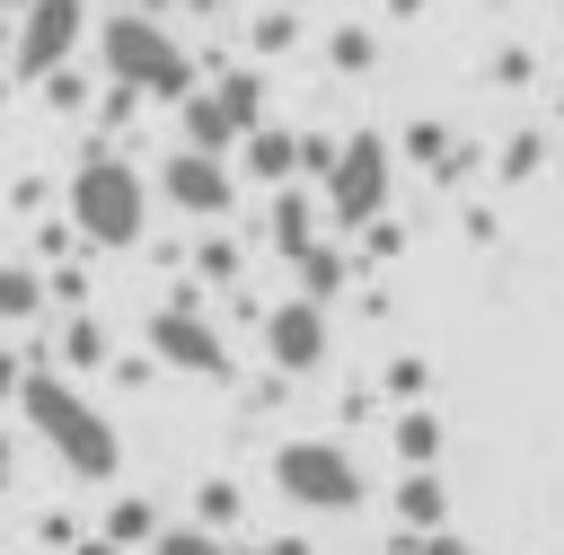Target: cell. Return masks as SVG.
I'll use <instances>...</instances> for the list:
<instances>
[{
  "mask_svg": "<svg viewBox=\"0 0 564 555\" xmlns=\"http://www.w3.org/2000/svg\"><path fill=\"white\" fill-rule=\"evenodd\" d=\"M176 132H185V150H212V159H229V150H238V132H229V115L212 106V88H194V97L176 106Z\"/></svg>",
  "mask_w": 564,
  "mask_h": 555,
  "instance_id": "cell-13",
  "label": "cell"
},
{
  "mask_svg": "<svg viewBox=\"0 0 564 555\" xmlns=\"http://www.w3.org/2000/svg\"><path fill=\"white\" fill-rule=\"evenodd\" d=\"M405 150H414V159H432V167H449V132H441V123H414V132H405Z\"/></svg>",
  "mask_w": 564,
  "mask_h": 555,
  "instance_id": "cell-26",
  "label": "cell"
},
{
  "mask_svg": "<svg viewBox=\"0 0 564 555\" xmlns=\"http://www.w3.org/2000/svg\"><path fill=\"white\" fill-rule=\"evenodd\" d=\"M18 405H26V423L44 432V449H53L70 476L106 485V476L123 467V440H115V423H106V414H97V405H88V396L62 379V370H26V396H18Z\"/></svg>",
  "mask_w": 564,
  "mask_h": 555,
  "instance_id": "cell-1",
  "label": "cell"
},
{
  "mask_svg": "<svg viewBox=\"0 0 564 555\" xmlns=\"http://www.w3.org/2000/svg\"><path fill=\"white\" fill-rule=\"evenodd\" d=\"M0 9H9V0H0ZM18 9H26V0H18Z\"/></svg>",
  "mask_w": 564,
  "mask_h": 555,
  "instance_id": "cell-41",
  "label": "cell"
},
{
  "mask_svg": "<svg viewBox=\"0 0 564 555\" xmlns=\"http://www.w3.org/2000/svg\"><path fill=\"white\" fill-rule=\"evenodd\" d=\"M494 79H502V88H520V79H529V53H520V44H502V53H494Z\"/></svg>",
  "mask_w": 564,
  "mask_h": 555,
  "instance_id": "cell-29",
  "label": "cell"
},
{
  "mask_svg": "<svg viewBox=\"0 0 564 555\" xmlns=\"http://www.w3.org/2000/svg\"><path fill=\"white\" fill-rule=\"evenodd\" d=\"M0 53H18V26H9V18H0Z\"/></svg>",
  "mask_w": 564,
  "mask_h": 555,
  "instance_id": "cell-35",
  "label": "cell"
},
{
  "mask_svg": "<svg viewBox=\"0 0 564 555\" xmlns=\"http://www.w3.org/2000/svg\"><path fill=\"white\" fill-rule=\"evenodd\" d=\"M388 511H397L414 537H441V520H449V485H441V467H423V476H397Z\"/></svg>",
  "mask_w": 564,
  "mask_h": 555,
  "instance_id": "cell-10",
  "label": "cell"
},
{
  "mask_svg": "<svg viewBox=\"0 0 564 555\" xmlns=\"http://www.w3.org/2000/svg\"><path fill=\"white\" fill-rule=\"evenodd\" d=\"M538 159H546V150H538V132H511V141H502V176H511V185H520V176H538Z\"/></svg>",
  "mask_w": 564,
  "mask_h": 555,
  "instance_id": "cell-25",
  "label": "cell"
},
{
  "mask_svg": "<svg viewBox=\"0 0 564 555\" xmlns=\"http://www.w3.org/2000/svg\"><path fill=\"white\" fill-rule=\"evenodd\" d=\"M203 273H212V282H238V247L212 238V247H203Z\"/></svg>",
  "mask_w": 564,
  "mask_h": 555,
  "instance_id": "cell-28",
  "label": "cell"
},
{
  "mask_svg": "<svg viewBox=\"0 0 564 555\" xmlns=\"http://www.w3.org/2000/svg\"><path fill=\"white\" fill-rule=\"evenodd\" d=\"M212 106H220V115H229V132H238V141H247V132H264V79H256V70H247V62H238V70H220V79H212Z\"/></svg>",
  "mask_w": 564,
  "mask_h": 555,
  "instance_id": "cell-12",
  "label": "cell"
},
{
  "mask_svg": "<svg viewBox=\"0 0 564 555\" xmlns=\"http://www.w3.org/2000/svg\"><path fill=\"white\" fill-rule=\"evenodd\" d=\"M79 35H88V0H26L18 9V70L26 79H53V70H70V53H79Z\"/></svg>",
  "mask_w": 564,
  "mask_h": 555,
  "instance_id": "cell-7",
  "label": "cell"
},
{
  "mask_svg": "<svg viewBox=\"0 0 564 555\" xmlns=\"http://www.w3.org/2000/svg\"><path fill=\"white\" fill-rule=\"evenodd\" d=\"M238 511H247V493H238L229 476H212V485L194 493V529H212V537H220V529H238Z\"/></svg>",
  "mask_w": 564,
  "mask_h": 555,
  "instance_id": "cell-19",
  "label": "cell"
},
{
  "mask_svg": "<svg viewBox=\"0 0 564 555\" xmlns=\"http://www.w3.org/2000/svg\"><path fill=\"white\" fill-rule=\"evenodd\" d=\"M388 176H397V150H388V132H352V141L335 150L326 185H317L326 220H344V229H370V220L388 211Z\"/></svg>",
  "mask_w": 564,
  "mask_h": 555,
  "instance_id": "cell-5",
  "label": "cell"
},
{
  "mask_svg": "<svg viewBox=\"0 0 564 555\" xmlns=\"http://www.w3.org/2000/svg\"><path fill=\"white\" fill-rule=\"evenodd\" d=\"M159 194H167L185 220H220V211L238 203V167L212 159V150H167V159H159Z\"/></svg>",
  "mask_w": 564,
  "mask_h": 555,
  "instance_id": "cell-8",
  "label": "cell"
},
{
  "mask_svg": "<svg viewBox=\"0 0 564 555\" xmlns=\"http://www.w3.org/2000/svg\"><path fill=\"white\" fill-rule=\"evenodd\" d=\"M326 344H335V326H326V308L317 300H282V308H264V361L282 370V379H308L317 361H326Z\"/></svg>",
  "mask_w": 564,
  "mask_h": 555,
  "instance_id": "cell-9",
  "label": "cell"
},
{
  "mask_svg": "<svg viewBox=\"0 0 564 555\" xmlns=\"http://www.w3.org/2000/svg\"><path fill=\"white\" fill-rule=\"evenodd\" d=\"M44 291H53V282H44L35 264H0V317H9V326H26V317L44 308Z\"/></svg>",
  "mask_w": 564,
  "mask_h": 555,
  "instance_id": "cell-18",
  "label": "cell"
},
{
  "mask_svg": "<svg viewBox=\"0 0 564 555\" xmlns=\"http://www.w3.org/2000/svg\"><path fill=\"white\" fill-rule=\"evenodd\" d=\"M555 115H564V106H555Z\"/></svg>",
  "mask_w": 564,
  "mask_h": 555,
  "instance_id": "cell-42",
  "label": "cell"
},
{
  "mask_svg": "<svg viewBox=\"0 0 564 555\" xmlns=\"http://www.w3.org/2000/svg\"><path fill=\"white\" fill-rule=\"evenodd\" d=\"M150 555H229V546H220L212 529H194V520H185V529H167V537H159Z\"/></svg>",
  "mask_w": 564,
  "mask_h": 555,
  "instance_id": "cell-24",
  "label": "cell"
},
{
  "mask_svg": "<svg viewBox=\"0 0 564 555\" xmlns=\"http://www.w3.org/2000/svg\"><path fill=\"white\" fill-rule=\"evenodd\" d=\"M247 44H256V53H291V44H300V18H291V9H264V18L247 26Z\"/></svg>",
  "mask_w": 564,
  "mask_h": 555,
  "instance_id": "cell-22",
  "label": "cell"
},
{
  "mask_svg": "<svg viewBox=\"0 0 564 555\" xmlns=\"http://www.w3.org/2000/svg\"><path fill=\"white\" fill-rule=\"evenodd\" d=\"M0 106H9V70H0Z\"/></svg>",
  "mask_w": 564,
  "mask_h": 555,
  "instance_id": "cell-39",
  "label": "cell"
},
{
  "mask_svg": "<svg viewBox=\"0 0 564 555\" xmlns=\"http://www.w3.org/2000/svg\"><path fill=\"white\" fill-rule=\"evenodd\" d=\"M326 62H335V70H370V62H379V35H370V26H335V35H326Z\"/></svg>",
  "mask_w": 564,
  "mask_h": 555,
  "instance_id": "cell-20",
  "label": "cell"
},
{
  "mask_svg": "<svg viewBox=\"0 0 564 555\" xmlns=\"http://www.w3.org/2000/svg\"><path fill=\"white\" fill-rule=\"evenodd\" d=\"M150 361H167V370H185V379H220V370H229V344H220V326L194 308V291H176V300L150 308Z\"/></svg>",
  "mask_w": 564,
  "mask_h": 555,
  "instance_id": "cell-6",
  "label": "cell"
},
{
  "mask_svg": "<svg viewBox=\"0 0 564 555\" xmlns=\"http://www.w3.org/2000/svg\"><path fill=\"white\" fill-rule=\"evenodd\" d=\"M0 396H26V352H0Z\"/></svg>",
  "mask_w": 564,
  "mask_h": 555,
  "instance_id": "cell-31",
  "label": "cell"
},
{
  "mask_svg": "<svg viewBox=\"0 0 564 555\" xmlns=\"http://www.w3.org/2000/svg\"><path fill=\"white\" fill-rule=\"evenodd\" d=\"M388 449L405 458V476H423V467H441V414H423V405H405V414L388 423Z\"/></svg>",
  "mask_w": 564,
  "mask_h": 555,
  "instance_id": "cell-15",
  "label": "cell"
},
{
  "mask_svg": "<svg viewBox=\"0 0 564 555\" xmlns=\"http://www.w3.org/2000/svg\"><path fill=\"white\" fill-rule=\"evenodd\" d=\"M344 282H352V264H344V247H326V238H317V247L300 255V300H317V308H326V300H335Z\"/></svg>",
  "mask_w": 564,
  "mask_h": 555,
  "instance_id": "cell-17",
  "label": "cell"
},
{
  "mask_svg": "<svg viewBox=\"0 0 564 555\" xmlns=\"http://www.w3.org/2000/svg\"><path fill=\"white\" fill-rule=\"evenodd\" d=\"M388 388H397V396H405V405H414V396H423V388H432V370H423V361H388Z\"/></svg>",
  "mask_w": 564,
  "mask_h": 555,
  "instance_id": "cell-27",
  "label": "cell"
},
{
  "mask_svg": "<svg viewBox=\"0 0 564 555\" xmlns=\"http://www.w3.org/2000/svg\"><path fill=\"white\" fill-rule=\"evenodd\" d=\"M273 493H282V502H300V511H352V502H361V467H352V449H344V440L300 432V440H282V449H273Z\"/></svg>",
  "mask_w": 564,
  "mask_h": 555,
  "instance_id": "cell-4",
  "label": "cell"
},
{
  "mask_svg": "<svg viewBox=\"0 0 564 555\" xmlns=\"http://www.w3.org/2000/svg\"><path fill=\"white\" fill-rule=\"evenodd\" d=\"M388 9H397V18H414V9H423V0H388Z\"/></svg>",
  "mask_w": 564,
  "mask_h": 555,
  "instance_id": "cell-38",
  "label": "cell"
},
{
  "mask_svg": "<svg viewBox=\"0 0 564 555\" xmlns=\"http://www.w3.org/2000/svg\"><path fill=\"white\" fill-rule=\"evenodd\" d=\"M70 229H79V247H141L150 185H141V167L123 150H88L70 167Z\"/></svg>",
  "mask_w": 564,
  "mask_h": 555,
  "instance_id": "cell-2",
  "label": "cell"
},
{
  "mask_svg": "<svg viewBox=\"0 0 564 555\" xmlns=\"http://www.w3.org/2000/svg\"><path fill=\"white\" fill-rule=\"evenodd\" d=\"M264 555H317V546H308V537H273Z\"/></svg>",
  "mask_w": 564,
  "mask_h": 555,
  "instance_id": "cell-34",
  "label": "cell"
},
{
  "mask_svg": "<svg viewBox=\"0 0 564 555\" xmlns=\"http://www.w3.org/2000/svg\"><path fill=\"white\" fill-rule=\"evenodd\" d=\"M159 9H185V0H141V18H159Z\"/></svg>",
  "mask_w": 564,
  "mask_h": 555,
  "instance_id": "cell-37",
  "label": "cell"
},
{
  "mask_svg": "<svg viewBox=\"0 0 564 555\" xmlns=\"http://www.w3.org/2000/svg\"><path fill=\"white\" fill-rule=\"evenodd\" d=\"M247 176H256V185H291V176H300V132H282V123L247 132Z\"/></svg>",
  "mask_w": 564,
  "mask_h": 555,
  "instance_id": "cell-14",
  "label": "cell"
},
{
  "mask_svg": "<svg viewBox=\"0 0 564 555\" xmlns=\"http://www.w3.org/2000/svg\"><path fill=\"white\" fill-rule=\"evenodd\" d=\"M88 97H97V88H88L79 70H53V79H44V106H53V115H88Z\"/></svg>",
  "mask_w": 564,
  "mask_h": 555,
  "instance_id": "cell-23",
  "label": "cell"
},
{
  "mask_svg": "<svg viewBox=\"0 0 564 555\" xmlns=\"http://www.w3.org/2000/svg\"><path fill=\"white\" fill-rule=\"evenodd\" d=\"M238 555H264V546H238Z\"/></svg>",
  "mask_w": 564,
  "mask_h": 555,
  "instance_id": "cell-40",
  "label": "cell"
},
{
  "mask_svg": "<svg viewBox=\"0 0 564 555\" xmlns=\"http://www.w3.org/2000/svg\"><path fill=\"white\" fill-rule=\"evenodd\" d=\"M62 361H70V370H97V361H106V326H97V317H70V326H62Z\"/></svg>",
  "mask_w": 564,
  "mask_h": 555,
  "instance_id": "cell-21",
  "label": "cell"
},
{
  "mask_svg": "<svg viewBox=\"0 0 564 555\" xmlns=\"http://www.w3.org/2000/svg\"><path fill=\"white\" fill-rule=\"evenodd\" d=\"M361 247H370V255H397V247H405V229H397V220H370V229H361Z\"/></svg>",
  "mask_w": 564,
  "mask_h": 555,
  "instance_id": "cell-30",
  "label": "cell"
},
{
  "mask_svg": "<svg viewBox=\"0 0 564 555\" xmlns=\"http://www.w3.org/2000/svg\"><path fill=\"white\" fill-rule=\"evenodd\" d=\"M414 555H476V546H467V537H449V529H441V537H423V546H414Z\"/></svg>",
  "mask_w": 564,
  "mask_h": 555,
  "instance_id": "cell-32",
  "label": "cell"
},
{
  "mask_svg": "<svg viewBox=\"0 0 564 555\" xmlns=\"http://www.w3.org/2000/svg\"><path fill=\"white\" fill-rule=\"evenodd\" d=\"M97 53H106V79L132 88V97H159V106H185V97H194V53H185L159 18H141V9L106 18V26H97Z\"/></svg>",
  "mask_w": 564,
  "mask_h": 555,
  "instance_id": "cell-3",
  "label": "cell"
},
{
  "mask_svg": "<svg viewBox=\"0 0 564 555\" xmlns=\"http://www.w3.org/2000/svg\"><path fill=\"white\" fill-rule=\"evenodd\" d=\"M159 537H167V520H159L150 493H123V502L106 511V546H159Z\"/></svg>",
  "mask_w": 564,
  "mask_h": 555,
  "instance_id": "cell-16",
  "label": "cell"
},
{
  "mask_svg": "<svg viewBox=\"0 0 564 555\" xmlns=\"http://www.w3.org/2000/svg\"><path fill=\"white\" fill-rule=\"evenodd\" d=\"M264 229H273V247L300 264V255L317 247V194H308V185H282V194H273V211H264Z\"/></svg>",
  "mask_w": 564,
  "mask_h": 555,
  "instance_id": "cell-11",
  "label": "cell"
},
{
  "mask_svg": "<svg viewBox=\"0 0 564 555\" xmlns=\"http://www.w3.org/2000/svg\"><path fill=\"white\" fill-rule=\"evenodd\" d=\"M9 476H18V440L0 432V493H9Z\"/></svg>",
  "mask_w": 564,
  "mask_h": 555,
  "instance_id": "cell-33",
  "label": "cell"
},
{
  "mask_svg": "<svg viewBox=\"0 0 564 555\" xmlns=\"http://www.w3.org/2000/svg\"><path fill=\"white\" fill-rule=\"evenodd\" d=\"M79 555H123V546H106V537H88V546H79Z\"/></svg>",
  "mask_w": 564,
  "mask_h": 555,
  "instance_id": "cell-36",
  "label": "cell"
}]
</instances>
